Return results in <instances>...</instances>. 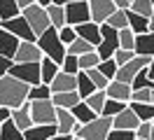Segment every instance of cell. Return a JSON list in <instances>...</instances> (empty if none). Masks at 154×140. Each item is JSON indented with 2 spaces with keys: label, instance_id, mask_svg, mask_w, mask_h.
Listing matches in <instances>:
<instances>
[{
  "label": "cell",
  "instance_id": "cell-9",
  "mask_svg": "<svg viewBox=\"0 0 154 140\" xmlns=\"http://www.w3.org/2000/svg\"><path fill=\"white\" fill-rule=\"evenodd\" d=\"M10 77H14V79H19V82L28 84V86H38V84H42V79H40V63H14L10 68Z\"/></svg>",
  "mask_w": 154,
  "mask_h": 140
},
{
  "label": "cell",
  "instance_id": "cell-30",
  "mask_svg": "<svg viewBox=\"0 0 154 140\" xmlns=\"http://www.w3.org/2000/svg\"><path fill=\"white\" fill-rule=\"evenodd\" d=\"M19 5L17 0H0V21H10V19L19 17Z\"/></svg>",
  "mask_w": 154,
  "mask_h": 140
},
{
  "label": "cell",
  "instance_id": "cell-27",
  "mask_svg": "<svg viewBox=\"0 0 154 140\" xmlns=\"http://www.w3.org/2000/svg\"><path fill=\"white\" fill-rule=\"evenodd\" d=\"M77 93H79L82 101H87L91 93H96V86H94V82L89 79L87 73H79V75H77Z\"/></svg>",
  "mask_w": 154,
  "mask_h": 140
},
{
  "label": "cell",
  "instance_id": "cell-10",
  "mask_svg": "<svg viewBox=\"0 0 154 140\" xmlns=\"http://www.w3.org/2000/svg\"><path fill=\"white\" fill-rule=\"evenodd\" d=\"M89 12H91V23L103 26V23H107V19L117 12L115 0H89Z\"/></svg>",
  "mask_w": 154,
  "mask_h": 140
},
{
  "label": "cell",
  "instance_id": "cell-34",
  "mask_svg": "<svg viewBox=\"0 0 154 140\" xmlns=\"http://www.w3.org/2000/svg\"><path fill=\"white\" fill-rule=\"evenodd\" d=\"M77 63H79V70H82V73H87V70H94V68L100 65V56H98L96 51H91V54L79 56V58H77Z\"/></svg>",
  "mask_w": 154,
  "mask_h": 140
},
{
  "label": "cell",
  "instance_id": "cell-18",
  "mask_svg": "<svg viewBox=\"0 0 154 140\" xmlns=\"http://www.w3.org/2000/svg\"><path fill=\"white\" fill-rule=\"evenodd\" d=\"M77 126V119L72 117L70 110H56V131L58 135H72Z\"/></svg>",
  "mask_w": 154,
  "mask_h": 140
},
{
  "label": "cell",
  "instance_id": "cell-47",
  "mask_svg": "<svg viewBox=\"0 0 154 140\" xmlns=\"http://www.w3.org/2000/svg\"><path fill=\"white\" fill-rule=\"evenodd\" d=\"M14 65V61H10V58H2L0 56V79L5 77V75H10V68Z\"/></svg>",
  "mask_w": 154,
  "mask_h": 140
},
{
  "label": "cell",
  "instance_id": "cell-12",
  "mask_svg": "<svg viewBox=\"0 0 154 140\" xmlns=\"http://www.w3.org/2000/svg\"><path fill=\"white\" fill-rule=\"evenodd\" d=\"M42 51H40L38 42H21L17 54H14V63H42Z\"/></svg>",
  "mask_w": 154,
  "mask_h": 140
},
{
  "label": "cell",
  "instance_id": "cell-38",
  "mask_svg": "<svg viewBox=\"0 0 154 140\" xmlns=\"http://www.w3.org/2000/svg\"><path fill=\"white\" fill-rule=\"evenodd\" d=\"M119 49H126V51H133L135 49V35H133L131 28L119 30Z\"/></svg>",
  "mask_w": 154,
  "mask_h": 140
},
{
  "label": "cell",
  "instance_id": "cell-7",
  "mask_svg": "<svg viewBox=\"0 0 154 140\" xmlns=\"http://www.w3.org/2000/svg\"><path fill=\"white\" fill-rule=\"evenodd\" d=\"M110 131H112V119L96 117L91 124H84V126H82V133H79L77 138H82V140H107Z\"/></svg>",
  "mask_w": 154,
  "mask_h": 140
},
{
  "label": "cell",
  "instance_id": "cell-29",
  "mask_svg": "<svg viewBox=\"0 0 154 140\" xmlns=\"http://www.w3.org/2000/svg\"><path fill=\"white\" fill-rule=\"evenodd\" d=\"M128 28L133 30V35H145V33H149L147 19H143V17H138V14H133L131 9H128Z\"/></svg>",
  "mask_w": 154,
  "mask_h": 140
},
{
  "label": "cell",
  "instance_id": "cell-44",
  "mask_svg": "<svg viewBox=\"0 0 154 140\" xmlns=\"http://www.w3.org/2000/svg\"><path fill=\"white\" fill-rule=\"evenodd\" d=\"M152 89H140L131 93V103H152Z\"/></svg>",
  "mask_w": 154,
  "mask_h": 140
},
{
  "label": "cell",
  "instance_id": "cell-53",
  "mask_svg": "<svg viewBox=\"0 0 154 140\" xmlns=\"http://www.w3.org/2000/svg\"><path fill=\"white\" fill-rule=\"evenodd\" d=\"M152 105H154V93H152Z\"/></svg>",
  "mask_w": 154,
  "mask_h": 140
},
{
  "label": "cell",
  "instance_id": "cell-45",
  "mask_svg": "<svg viewBox=\"0 0 154 140\" xmlns=\"http://www.w3.org/2000/svg\"><path fill=\"white\" fill-rule=\"evenodd\" d=\"M149 135H152V124H149V121H140L138 129H135V138L138 140H149Z\"/></svg>",
  "mask_w": 154,
  "mask_h": 140
},
{
  "label": "cell",
  "instance_id": "cell-32",
  "mask_svg": "<svg viewBox=\"0 0 154 140\" xmlns=\"http://www.w3.org/2000/svg\"><path fill=\"white\" fill-rule=\"evenodd\" d=\"M66 51H68L70 56H77V58H79V56H84V54H91V51H96V47L89 45V42H84L82 37H77V40H75V42H72L70 47H68Z\"/></svg>",
  "mask_w": 154,
  "mask_h": 140
},
{
  "label": "cell",
  "instance_id": "cell-37",
  "mask_svg": "<svg viewBox=\"0 0 154 140\" xmlns=\"http://www.w3.org/2000/svg\"><path fill=\"white\" fill-rule=\"evenodd\" d=\"M107 26L115 28V30H124V28H128V12H119V9H117L115 14L107 19Z\"/></svg>",
  "mask_w": 154,
  "mask_h": 140
},
{
  "label": "cell",
  "instance_id": "cell-24",
  "mask_svg": "<svg viewBox=\"0 0 154 140\" xmlns=\"http://www.w3.org/2000/svg\"><path fill=\"white\" fill-rule=\"evenodd\" d=\"M70 112H72V117L77 119V124H82V126H84V124H91V121L98 117V114L91 110V107H89L84 101H79V103H77V105H75V107H72Z\"/></svg>",
  "mask_w": 154,
  "mask_h": 140
},
{
  "label": "cell",
  "instance_id": "cell-46",
  "mask_svg": "<svg viewBox=\"0 0 154 140\" xmlns=\"http://www.w3.org/2000/svg\"><path fill=\"white\" fill-rule=\"evenodd\" d=\"M107 140H138L135 138V133H131V131H110V135H107Z\"/></svg>",
  "mask_w": 154,
  "mask_h": 140
},
{
  "label": "cell",
  "instance_id": "cell-6",
  "mask_svg": "<svg viewBox=\"0 0 154 140\" xmlns=\"http://www.w3.org/2000/svg\"><path fill=\"white\" fill-rule=\"evenodd\" d=\"M91 21V12H89L87 0H70L66 2V26L77 28Z\"/></svg>",
  "mask_w": 154,
  "mask_h": 140
},
{
  "label": "cell",
  "instance_id": "cell-13",
  "mask_svg": "<svg viewBox=\"0 0 154 140\" xmlns=\"http://www.w3.org/2000/svg\"><path fill=\"white\" fill-rule=\"evenodd\" d=\"M10 121L17 126V129L21 131V133H26V131L33 126V119H30V103L26 101L21 107H17V110H12L10 114Z\"/></svg>",
  "mask_w": 154,
  "mask_h": 140
},
{
  "label": "cell",
  "instance_id": "cell-51",
  "mask_svg": "<svg viewBox=\"0 0 154 140\" xmlns=\"http://www.w3.org/2000/svg\"><path fill=\"white\" fill-rule=\"evenodd\" d=\"M51 140H75V138H72V135H58V133H56Z\"/></svg>",
  "mask_w": 154,
  "mask_h": 140
},
{
  "label": "cell",
  "instance_id": "cell-42",
  "mask_svg": "<svg viewBox=\"0 0 154 140\" xmlns=\"http://www.w3.org/2000/svg\"><path fill=\"white\" fill-rule=\"evenodd\" d=\"M58 40H61V42H63V47H70L72 45V42H75L77 40V33H75V28H70V26H63L61 28V30H58Z\"/></svg>",
  "mask_w": 154,
  "mask_h": 140
},
{
  "label": "cell",
  "instance_id": "cell-3",
  "mask_svg": "<svg viewBox=\"0 0 154 140\" xmlns=\"http://www.w3.org/2000/svg\"><path fill=\"white\" fill-rule=\"evenodd\" d=\"M21 17L26 19V23L30 26V30L35 33V37H40V35H45L49 28H51V23H49V17H47V9H42L33 0V5H30L28 9H23L21 12Z\"/></svg>",
  "mask_w": 154,
  "mask_h": 140
},
{
  "label": "cell",
  "instance_id": "cell-26",
  "mask_svg": "<svg viewBox=\"0 0 154 140\" xmlns=\"http://www.w3.org/2000/svg\"><path fill=\"white\" fill-rule=\"evenodd\" d=\"M128 107L133 110V114L140 121H149L152 124V119H154V105L152 103H128Z\"/></svg>",
  "mask_w": 154,
  "mask_h": 140
},
{
  "label": "cell",
  "instance_id": "cell-55",
  "mask_svg": "<svg viewBox=\"0 0 154 140\" xmlns=\"http://www.w3.org/2000/svg\"><path fill=\"white\" fill-rule=\"evenodd\" d=\"M75 140H82V138H75Z\"/></svg>",
  "mask_w": 154,
  "mask_h": 140
},
{
  "label": "cell",
  "instance_id": "cell-17",
  "mask_svg": "<svg viewBox=\"0 0 154 140\" xmlns=\"http://www.w3.org/2000/svg\"><path fill=\"white\" fill-rule=\"evenodd\" d=\"M19 45H21V42L12 35V33H7L5 28H0V56H2V58L14 61V54H17Z\"/></svg>",
  "mask_w": 154,
  "mask_h": 140
},
{
  "label": "cell",
  "instance_id": "cell-16",
  "mask_svg": "<svg viewBox=\"0 0 154 140\" xmlns=\"http://www.w3.org/2000/svg\"><path fill=\"white\" fill-rule=\"evenodd\" d=\"M51 89V96L54 93H70V91H77V77L72 75H66V73H58L54 77V82L49 84Z\"/></svg>",
  "mask_w": 154,
  "mask_h": 140
},
{
  "label": "cell",
  "instance_id": "cell-19",
  "mask_svg": "<svg viewBox=\"0 0 154 140\" xmlns=\"http://www.w3.org/2000/svg\"><path fill=\"white\" fill-rule=\"evenodd\" d=\"M75 33H77V37H82L84 42H89V45H94V47H98L100 45V26H96V23H84V26H77L75 28Z\"/></svg>",
  "mask_w": 154,
  "mask_h": 140
},
{
  "label": "cell",
  "instance_id": "cell-1",
  "mask_svg": "<svg viewBox=\"0 0 154 140\" xmlns=\"http://www.w3.org/2000/svg\"><path fill=\"white\" fill-rule=\"evenodd\" d=\"M28 84L19 82V79H14L10 75H5L2 79H0V107H5V110H17L21 107L23 103L28 101Z\"/></svg>",
  "mask_w": 154,
  "mask_h": 140
},
{
  "label": "cell",
  "instance_id": "cell-49",
  "mask_svg": "<svg viewBox=\"0 0 154 140\" xmlns=\"http://www.w3.org/2000/svg\"><path fill=\"white\" fill-rule=\"evenodd\" d=\"M10 114H12V110H5V107H0V129H2V124L10 119Z\"/></svg>",
  "mask_w": 154,
  "mask_h": 140
},
{
  "label": "cell",
  "instance_id": "cell-33",
  "mask_svg": "<svg viewBox=\"0 0 154 140\" xmlns=\"http://www.w3.org/2000/svg\"><path fill=\"white\" fill-rule=\"evenodd\" d=\"M128 105L126 103H119V101H110L107 98L105 101V105H103V112H100V117H107V119H115L119 112H124Z\"/></svg>",
  "mask_w": 154,
  "mask_h": 140
},
{
  "label": "cell",
  "instance_id": "cell-2",
  "mask_svg": "<svg viewBox=\"0 0 154 140\" xmlns=\"http://www.w3.org/2000/svg\"><path fill=\"white\" fill-rule=\"evenodd\" d=\"M38 47L40 51H42V56L45 58H49V61H54L56 65L63 63V58H66V47H63V42L58 40V30L56 28H49L45 35L38 37Z\"/></svg>",
  "mask_w": 154,
  "mask_h": 140
},
{
  "label": "cell",
  "instance_id": "cell-20",
  "mask_svg": "<svg viewBox=\"0 0 154 140\" xmlns=\"http://www.w3.org/2000/svg\"><path fill=\"white\" fill-rule=\"evenodd\" d=\"M47 17H49L51 28L61 30V28L66 26V2H51L47 7Z\"/></svg>",
  "mask_w": 154,
  "mask_h": 140
},
{
  "label": "cell",
  "instance_id": "cell-23",
  "mask_svg": "<svg viewBox=\"0 0 154 140\" xmlns=\"http://www.w3.org/2000/svg\"><path fill=\"white\" fill-rule=\"evenodd\" d=\"M56 133V126H30L23 133V140H51Z\"/></svg>",
  "mask_w": 154,
  "mask_h": 140
},
{
  "label": "cell",
  "instance_id": "cell-22",
  "mask_svg": "<svg viewBox=\"0 0 154 140\" xmlns=\"http://www.w3.org/2000/svg\"><path fill=\"white\" fill-rule=\"evenodd\" d=\"M82 101L77 91H70V93H54L51 96V103L56 105V110H72L77 103Z\"/></svg>",
  "mask_w": 154,
  "mask_h": 140
},
{
  "label": "cell",
  "instance_id": "cell-50",
  "mask_svg": "<svg viewBox=\"0 0 154 140\" xmlns=\"http://www.w3.org/2000/svg\"><path fill=\"white\" fill-rule=\"evenodd\" d=\"M145 70H147V77H149V82L154 84V58H152V63L147 65V68H145Z\"/></svg>",
  "mask_w": 154,
  "mask_h": 140
},
{
  "label": "cell",
  "instance_id": "cell-4",
  "mask_svg": "<svg viewBox=\"0 0 154 140\" xmlns=\"http://www.w3.org/2000/svg\"><path fill=\"white\" fill-rule=\"evenodd\" d=\"M117 49H119V30L103 23L100 26V45L96 47V54L100 56V61H110V58H115Z\"/></svg>",
  "mask_w": 154,
  "mask_h": 140
},
{
  "label": "cell",
  "instance_id": "cell-11",
  "mask_svg": "<svg viewBox=\"0 0 154 140\" xmlns=\"http://www.w3.org/2000/svg\"><path fill=\"white\" fill-rule=\"evenodd\" d=\"M149 63H152V58H147V56H135L131 63L122 65V68L117 70V77H115V79H117V82H122V84H128V86H131L133 77L140 73V70H145Z\"/></svg>",
  "mask_w": 154,
  "mask_h": 140
},
{
  "label": "cell",
  "instance_id": "cell-40",
  "mask_svg": "<svg viewBox=\"0 0 154 140\" xmlns=\"http://www.w3.org/2000/svg\"><path fill=\"white\" fill-rule=\"evenodd\" d=\"M131 89H133V91H140V89H152V91H154V84L149 82V77H147V70H140V73L133 77V82H131Z\"/></svg>",
  "mask_w": 154,
  "mask_h": 140
},
{
  "label": "cell",
  "instance_id": "cell-48",
  "mask_svg": "<svg viewBox=\"0 0 154 140\" xmlns=\"http://www.w3.org/2000/svg\"><path fill=\"white\" fill-rule=\"evenodd\" d=\"M115 7L119 12H128L131 9V0H115Z\"/></svg>",
  "mask_w": 154,
  "mask_h": 140
},
{
  "label": "cell",
  "instance_id": "cell-28",
  "mask_svg": "<svg viewBox=\"0 0 154 140\" xmlns=\"http://www.w3.org/2000/svg\"><path fill=\"white\" fill-rule=\"evenodd\" d=\"M131 12L149 21V17L154 14V5L152 0H131Z\"/></svg>",
  "mask_w": 154,
  "mask_h": 140
},
{
  "label": "cell",
  "instance_id": "cell-35",
  "mask_svg": "<svg viewBox=\"0 0 154 140\" xmlns=\"http://www.w3.org/2000/svg\"><path fill=\"white\" fill-rule=\"evenodd\" d=\"M0 140H23V133L7 119L2 124V129H0Z\"/></svg>",
  "mask_w": 154,
  "mask_h": 140
},
{
  "label": "cell",
  "instance_id": "cell-5",
  "mask_svg": "<svg viewBox=\"0 0 154 140\" xmlns=\"http://www.w3.org/2000/svg\"><path fill=\"white\" fill-rule=\"evenodd\" d=\"M30 119L33 126H56V105L51 101L30 103Z\"/></svg>",
  "mask_w": 154,
  "mask_h": 140
},
{
  "label": "cell",
  "instance_id": "cell-54",
  "mask_svg": "<svg viewBox=\"0 0 154 140\" xmlns=\"http://www.w3.org/2000/svg\"><path fill=\"white\" fill-rule=\"evenodd\" d=\"M152 126H154V119H152Z\"/></svg>",
  "mask_w": 154,
  "mask_h": 140
},
{
  "label": "cell",
  "instance_id": "cell-31",
  "mask_svg": "<svg viewBox=\"0 0 154 140\" xmlns=\"http://www.w3.org/2000/svg\"><path fill=\"white\" fill-rule=\"evenodd\" d=\"M38 101H51V89L47 84H38L28 89V103H38Z\"/></svg>",
  "mask_w": 154,
  "mask_h": 140
},
{
  "label": "cell",
  "instance_id": "cell-8",
  "mask_svg": "<svg viewBox=\"0 0 154 140\" xmlns=\"http://www.w3.org/2000/svg\"><path fill=\"white\" fill-rule=\"evenodd\" d=\"M0 28H5L7 33H12L19 42H38L35 33L30 30V26L26 23V19L21 17V14L14 17V19H10V21H0Z\"/></svg>",
  "mask_w": 154,
  "mask_h": 140
},
{
  "label": "cell",
  "instance_id": "cell-21",
  "mask_svg": "<svg viewBox=\"0 0 154 140\" xmlns=\"http://www.w3.org/2000/svg\"><path fill=\"white\" fill-rule=\"evenodd\" d=\"M135 56H147L154 58V33H145V35H135Z\"/></svg>",
  "mask_w": 154,
  "mask_h": 140
},
{
  "label": "cell",
  "instance_id": "cell-25",
  "mask_svg": "<svg viewBox=\"0 0 154 140\" xmlns=\"http://www.w3.org/2000/svg\"><path fill=\"white\" fill-rule=\"evenodd\" d=\"M58 73H61V65H56L54 61H49V58H42V63H40V79H42V84L49 86Z\"/></svg>",
  "mask_w": 154,
  "mask_h": 140
},
{
  "label": "cell",
  "instance_id": "cell-15",
  "mask_svg": "<svg viewBox=\"0 0 154 140\" xmlns=\"http://www.w3.org/2000/svg\"><path fill=\"white\" fill-rule=\"evenodd\" d=\"M131 93H133V89L128 84H122V82H117V79H112L105 89V96L110 101H119V103H126V105L131 103Z\"/></svg>",
  "mask_w": 154,
  "mask_h": 140
},
{
  "label": "cell",
  "instance_id": "cell-14",
  "mask_svg": "<svg viewBox=\"0 0 154 140\" xmlns=\"http://www.w3.org/2000/svg\"><path fill=\"white\" fill-rule=\"evenodd\" d=\"M138 124H140V119L133 114L131 107H126L124 112H119L115 119H112V129H115V131H131V133H135Z\"/></svg>",
  "mask_w": 154,
  "mask_h": 140
},
{
  "label": "cell",
  "instance_id": "cell-36",
  "mask_svg": "<svg viewBox=\"0 0 154 140\" xmlns=\"http://www.w3.org/2000/svg\"><path fill=\"white\" fill-rule=\"evenodd\" d=\"M105 101H107L105 91H96V93H91V96H89L84 103H87L89 107H91V110H94L98 117H100V112H103V105H105Z\"/></svg>",
  "mask_w": 154,
  "mask_h": 140
},
{
  "label": "cell",
  "instance_id": "cell-52",
  "mask_svg": "<svg viewBox=\"0 0 154 140\" xmlns=\"http://www.w3.org/2000/svg\"><path fill=\"white\" fill-rule=\"evenodd\" d=\"M149 140H154V126H152V135H149Z\"/></svg>",
  "mask_w": 154,
  "mask_h": 140
},
{
  "label": "cell",
  "instance_id": "cell-41",
  "mask_svg": "<svg viewBox=\"0 0 154 140\" xmlns=\"http://www.w3.org/2000/svg\"><path fill=\"white\" fill-rule=\"evenodd\" d=\"M98 70L103 73V77H107L110 82L117 77V70H119V65L115 63V58H110V61H100V65H98Z\"/></svg>",
  "mask_w": 154,
  "mask_h": 140
},
{
  "label": "cell",
  "instance_id": "cell-43",
  "mask_svg": "<svg viewBox=\"0 0 154 140\" xmlns=\"http://www.w3.org/2000/svg\"><path fill=\"white\" fill-rule=\"evenodd\" d=\"M135 58V51H126V49H117L115 51V63L122 68V65H126V63H131Z\"/></svg>",
  "mask_w": 154,
  "mask_h": 140
},
{
  "label": "cell",
  "instance_id": "cell-39",
  "mask_svg": "<svg viewBox=\"0 0 154 140\" xmlns=\"http://www.w3.org/2000/svg\"><path fill=\"white\" fill-rule=\"evenodd\" d=\"M61 73L72 75V77H77V75L82 73V70H79V63H77V56H70V54H66L63 63H61Z\"/></svg>",
  "mask_w": 154,
  "mask_h": 140
}]
</instances>
